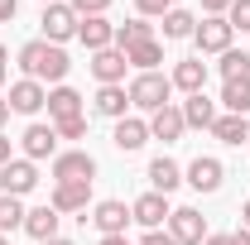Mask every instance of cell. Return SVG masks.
Returning a JSON list of instances; mask_svg holds the SVG:
<instances>
[{"mask_svg":"<svg viewBox=\"0 0 250 245\" xmlns=\"http://www.w3.org/2000/svg\"><path fill=\"white\" fill-rule=\"evenodd\" d=\"M77 24H82V15L67 5V0H53V5H43V15H39V29L48 43H67V39H77Z\"/></svg>","mask_w":250,"mask_h":245,"instance_id":"4","label":"cell"},{"mask_svg":"<svg viewBox=\"0 0 250 245\" xmlns=\"http://www.w3.org/2000/svg\"><path fill=\"white\" fill-rule=\"evenodd\" d=\"M202 245H231V236H221V231H212V236H207Z\"/></svg>","mask_w":250,"mask_h":245,"instance_id":"40","label":"cell"},{"mask_svg":"<svg viewBox=\"0 0 250 245\" xmlns=\"http://www.w3.org/2000/svg\"><path fill=\"white\" fill-rule=\"evenodd\" d=\"M125 92H130V111H145V116L173 106V82H168V72H135Z\"/></svg>","mask_w":250,"mask_h":245,"instance_id":"2","label":"cell"},{"mask_svg":"<svg viewBox=\"0 0 250 245\" xmlns=\"http://www.w3.org/2000/svg\"><path fill=\"white\" fill-rule=\"evenodd\" d=\"M0 245H10V236H0Z\"/></svg>","mask_w":250,"mask_h":245,"instance_id":"47","label":"cell"},{"mask_svg":"<svg viewBox=\"0 0 250 245\" xmlns=\"http://www.w3.org/2000/svg\"><path fill=\"white\" fill-rule=\"evenodd\" d=\"M20 149H24V159H34V163H43V159L53 163V159H58V130H53V125H43V121L24 125Z\"/></svg>","mask_w":250,"mask_h":245,"instance_id":"11","label":"cell"},{"mask_svg":"<svg viewBox=\"0 0 250 245\" xmlns=\"http://www.w3.org/2000/svg\"><path fill=\"white\" fill-rule=\"evenodd\" d=\"M212 140H221V144H250V116H231V111H221L217 121H212Z\"/></svg>","mask_w":250,"mask_h":245,"instance_id":"21","label":"cell"},{"mask_svg":"<svg viewBox=\"0 0 250 245\" xmlns=\"http://www.w3.org/2000/svg\"><path fill=\"white\" fill-rule=\"evenodd\" d=\"M72 116H87V96L77 92V87H48V125L58 121H72Z\"/></svg>","mask_w":250,"mask_h":245,"instance_id":"14","label":"cell"},{"mask_svg":"<svg viewBox=\"0 0 250 245\" xmlns=\"http://www.w3.org/2000/svg\"><path fill=\"white\" fill-rule=\"evenodd\" d=\"M34 187H39V163H34V159L20 154V159H10V163L0 168V192H5V197H29Z\"/></svg>","mask_w":250,"mask_h":245,"instance_id":"7","label":"cell"},{"mask_svg":"<svg viewBox=\"0 0 250 245\" xmlns=\"http://www.w3.org/2000/svg\"><path fill=\"white\" fill-rule=\"evenodd\" d=\"M77 221H92L101 236H125V226H130V207H125L121 197H106V202H92V216L82 212Z\"/></svg>","mask_w":250,"mask_h":245,"instance_id":"10","label":"cell"},{"mask_svg":"<svg viewBox=\"0 0 250 245\" xmlns=\"http://www.w3.org/2000/svg\"><path fill=\"white\" fill-rule=\"evenodd\" d=\"M5 101H10V111H15V116H39V111L48 106V87H43V82H34V77H20V82H10Z\"/></svg>","mask_w":250,"mask_h":245,"instance_id":"12","label":"cell"},{"mask_svg":"<svg viewBox=\"0 0 250 245\" xmlns=\"http://www.w3.org/2000/svg\"><path fill=\"white\" fill-rule=\"evenodd\" d=\"M168 82H173V92H183V96L207 92V62L202 58H178L173 72H168Z\"/></svg>","mask_w":250,"mask_h":245,"instance_id":"15","label":"cell"},{"mask_svg":"<svg viewBox=\"0 0 250 245\" xmlns=\"http://www.w3.org/2000/svg\"><path fill=\"white\" fill-rule=\"evenodd\" d=\"M241 226H246V231H250V197H246V202H241Z\"/></svg>","mask_w":250,"mask_h":245,"instance_id":"42","label":"cell"},{"mask_svg":"<svg viewBox=\"0 0 250 245\" xmlns=\"http://www.w3.org/2000/svg\"><path fill=\"white\" fill-rule=\"evenodd\" d=\"M192 43H197V58H207V53H226V48H236V29L226 24V15H197V29H192Z\"/></svg>","mask_w":250,"mask_h":245,"instance_id":"3","label":"cell"},{"mask_svg":"<svg viewBox=\"0 0 250 245\" xmlns=\"http://www.w3.org/2000/svg\"><path fill=\"white\" fill-rule=\"evenodd\" d=\"M168 236L178 245H202L212 231H207V216L197 212V207H173V216H168V226H164Z\"/></svg>","mask_w":250,"mask_h":245,"instance_id":"9","label":"cell"},{"mask_svg":"<svg viewBox=\"0 0 250 245\" xmlns=\"http://www.w3.org/2000/svg\"><path fill=\"white\" fill-rule=\"evenodd\" d=\"M24 216H29L24 197H5V192H0V236H10V231H24Z\"/></svg>","mask_w":250,"mask_h":245,"instance_id":"29","label":"cell"},{"mask_svg":"<svg viewBox=\"0 0 250 245\" xmlns=\"http://www.w3.org/2000/svg\"><path fill=\"white\" fill-rule=\"evenodd\" d=\"M125 62H130L135 72H159V62H164V43H159V39L135 43V48H125Z\"/></svg>","mask_w":250,"mask_h":245,"instance_id":"26","label":"cell"},{"mask_svg":"<svg viewBox=\"0 0 250 245\" xmlns=\"http://www.w3.org/2000/svg\"><path fill=\"white\" fill-rule=\"evenodd\" d=\"M39 5H53V0H39Z\"/></svg>","mask_w":250,"mask_h":245,"instance_id":"48","label":"cell"},{"mask_svg":"<svg viewBox=\"0 0 250 245\" xmlns=\"http://www.w3.org/2000/svg\"><path fill=\"white\" fill-rule=\"evenodd\" d=\"M77 43H82L87 53L116 48V24H111L106 15H82V24H77Z\"/></svg>","mask_w":250,"mask_h":245,"instance_id":"13","label":"cell"},{"mask_svg":"<svg viewBox=\"0 0 250 245\" xmlns=\"http://www.w3.org/2000/svg\"><path fill=\"white\" fill-rule=\"evenodd\" d=\"M5 58H10V48H5V43H0V62H5Z\"/></svg>","mask_w":250,"mask_h":245,"instance_id":"46","label":"cell"},{"mask_svg":"<svg viewBox=\"0 0 250 245\" xmlns=\"http://www.w3.org/2000/svg\"><path fill=\"white\" fill-rule=\"evenodd\" d=\"M149 39H159L154 34V24H149V20H140V15H135V20H125V24H116V48H135V43H149Z\"/></svg>","mask_w":250,"mask_h":245,"instance_id":"25","label":"cell"},{"mask_svg":"<svg viewBox=\"0 0 250 245\" xmlns=\"http://www.w3.org/2000/svg\"><path fill=\"white\" fill-rule=\"evenodd\" d=\"M43 245H72V241H67V236H53V241H43Z\"/></svg>","mask_w":250,"mask_h":245,"instance_id":"44","label":"cell"},{"mask_svg":"<svg viewBox=\"0 0 250 245\" xmlns=\"http://www.w3.org/2000/svg\"><path fill=\"white\" fill-rule=\"evenodd\" d=\"M168 216H173V207H168V197L154 192V187H149V192H140V197L130 202V221H140L145 231H164V226H168Z\"/></svg>","mask_w":250,"mask_h":245,"instance_id":"8","label":"cell"},{"mask_svg":"<svg viewBox=\"0 0 250 245\" xmlns=\"http://www.w3.org/2000/svg\"><path fill=\"white\" fill-rule=\"evenodd\" d=\"M5 77H10V67H5V62H0V87H5Z\"/></svg>","mask_w":250,"mask_h":245,"instance_id":"45","label":"cell"},{"mask_svg":"<svg viewBox=\"0 0 250 245\" xmlns=\"http://www.w3.org/2000/svg\"><path fill=\"white\" fill-rule=\"evenodd\" d=\"M231 245H250V231L241 226V231H231Z\"/></svg>","mask_w":250,"mask_h":245,"instance_id":"39","label":"cell"},{"mask_svg":"<svg viewBox=\"0 0 250 245\" xmlns=\"http://www.w3.org/2000/svg\"><path fill=\"white\" fill-rule=\"evenodd\" d=\"M221 111H231V116H250V77L221 87Z\"/></svg>","mask_w":250,"mask_h":245,"instance_id":"28","label":"cell"},{"mask_svg":"<svg viewBox=\"0 0 250 245\" xmlns=\"http://www.w3.org/2000/svg\"><path fill=\"white\" fill-rule=\"evenodd\" d=\"M140 245H178V241H173L168 231H145V236H140Z\"/></svg>","mask_w":250,"mask_h":245,"instance_id":"35","label":"cell"},{"mask_svg":"<svg viewBox=\"0 0 250 245\" xmlns=\"http://www.w3.org/2000/svg\"><path fill=\"white\" fill-rule=\"evenodd\" d=\"M53 183H92L96 178V159L87 149H58V159L48 163Z\"/></svg>","mask_w":250,"mask_h":245,"instance_id":"6","label":"cell"},{"mask_svg":"<svg viewBox=\"0 0 250 245\" xmlns=\"http://www.w3.org/2000/svg\"><path fill=\"white\" fill-rule=\"evenodd\" d=\"M53 130H58V140H82V135H87V116H72V121H58Z\"/></svg>","mask_w":250,"mask_h":245,"instance_id":"33","label":"cell"},{"mask_svg":"<svg viewBox=\"0 0 250 245\" xmlns=\"http://www.w3.org/2000/svg\"><path fill=\"white\" fill-rule=\"evenodd\" d=\"M183 130H188V125H183V106H178V101L149 116V140H164V144H173V140H183Z\"/></svg>","mask_w":250,"mask_h":245,"instance_id":"19","label":"cell"},{"mask_svg":"<svg viewBox=\"0 0 250 245\" xmlns=\"http://www.w3.org/2000/svg\"><path fill=\"white\" fill-rule=\"evenodd\" d=\"M226 24L236 34H250V0H231V10H226Z\"/></svg>","mask_w":250,"mask_h":245,"instance_id":"31","label":"cell"},{"mask_svg":"<svg viewBox=\"0 0 250 245\" xmlns=\"http://www.w3.org/2000/svg\"><path fill=\"white\" fill-rule=\"evenodd\" d=\"M178 106H183V125H188V130H212V121L221 116L217 101H207V92L188 96V101H178Z\"/></svg>","mask_w":250,"mask_h":245,"instance_id":"23","label":"cell"},{"mask_svg":"<svg viewBox=\"0 0 250 245\" xmlns=\"http://www.w3.org/2000/svg\"><path fill=\"white\" fill-rule=\"evenodd\" d=\"M92 111L106 116V121H125V116H130V92H125V87H96Z\"/></svg>","mask_w":250,"mask_h":245,"instance_id":"20","label":"cell"},{"mask_svg":"<svg viewBox=\"0 0 250 245\" xmlns=\"http://www.w3.org/2000/svg\"><path fill=\"white\" fill-rule=\"evenodd\" d=\"M10 159H15V144H10V135H5V130H0V168H5V163H10Z\"/></svg>","mask_w":250,"mask_h":245,"instance_id":"37","label":"cell"},{"mask_svg":"<svg viewBox=\"0 0 250 245\" xmlns=\"http://www.w3.org/2000/svg\"><path fill=\"white\" fill-rule=\"evenodd\" d=\"M67 5H72L77 15H106V10H111V0H67Z\"/></svg>","mask_w":250,"mask_h":245,"instance_id":"34","label":"cell"},{"mask_svg":"<svg viewBox=\"0 0 250 245\" xmlns=\"http://www.w3.org/2000/svg\"><path fill=\"white\" fill-rule=\"evenodd\" d=\"M183 183L192 187V192H202V197H212V192L226 183V163H221L217 154H197V159L183 168Z\"/></svg>","mask_w":250,"mask_h":245,"instance_id":"5","label":"cell"},{"mask_svg":"<svg viewBox=\"0 0 250 245\" xmlns=\"http://www.w3.org/2000/svg\"><path fill=\"white\" fill-rule=\"evenodd\" d=\"M96 245H135V241H125V236H101Z\"/></svg>","mask_w":250,"mask_h":245,"instance_id":"41","label":"cell"},{"mask_svg":"<svg viewBox=\"0 0 250 245\" xmlns=\"http://www.w3.org/2000/svg\"><path fill=\"white\" fill-rule=\"evenodd\" d=\"M58 221H62V212H53L48 202H43V207H29V216H24V236H34V241L43 245V241L58 236Z\"/></svg>","mask_w":250,"mask_h":245,"instance_id":"24","label":"cell"},{"mask_svg":"<svg viewBox=\"0 0 250 245\" xmlns=\"http://www.w3.org/2000/svg\"><path fill=\"white\" fill-rule=\"evenodd\" d=\"M173 10V0H135V15L140 20H164Z\"/></svg>","mask_w":250,"mask_h":245,"instance_id":"32","label":"cell"},{"mask_svg":"<svg viewBox=\"0 0 250 245\" xmlns=\"http://www.w3.org/2000/svg\"><path fill=\"white\" fill-rule=\"evenodd\" d=\"M178 183H183V163L168 159V154H159L154 163H149V187L168 197V192H178Z\"/></svg>","mask_w":250,"mask_h":245,"instance_id":"22","label":"cell"},{"mask_svg":"<svg viewBox=\"0 0 250 245\" xmlns=\"http://www.w3.org/2000/svg\"><path fill=\"white\" fill-rule=\"evenodd\" d=\"M15 15H20V0H0V24H10Z\"/></svg>","mask_w":250,"mask_h":245,"instance_id":"36","label":"cell"},{"mask_svg":"<svg viewBox=\"0 0 250 245\" xmlns=\"http://www.w3.org/2000/svg\"><path fill=\"white\" fill-rule=\"evenodd\" d=\"M231 10V0H202V15H226Z\"/></svg>","mask_w":250,"mask_h":245,"instance_id":"38","label":"cell"},{"mask_svg":"<svg viewBox=\"0 0 250 245\" xmlns=\"http://www.w3.org/2000/svg\"><path fill=\"white\" fill-rule=\"evenodd\" d=\"M111 144L121 154H135L149 144V121H140V116H125V121H116V130H111Z\"/></svg>","mask_w":250,"mask_h":245,"instance_id":"18","label":"cell"},{"mask_svg":"<svg viewBox=\"0 0 250 245\" xmlns=\"http://www.w3.org/2000/svg\"><path fill=\"white\" fill-rule=\"evenodd\" d=\"M125 53L121 48H101V53H92V77L101 82V87H125Z\"/></svg>","mask_w":250,"mask_h":245,"instance_id":"17","label":"cell"},{"mask_svg":"<svg viewBox=\"0 0 250 245\" xmlns=\"http://www.w3.org/2000/svg\"><path fill=\"white\" fill-rule=\"evenodd\" d=\"M48 207H53V212H62V216L87 212V207H92V183H53Z\"/></svg>","mask_w":250,"mask_h":245,"instance_id":"16","label":"cell"},{"mask_svg":"<svg viewBox=\"0 0 250 245\" xmlns=\"http://www.w3.org/2000/svg\"><path fill=\"white\" fill-rule=\"evenodd\" d=\"M217 72H221V82H241V77H250V53L246 48H226L217 62Z\"/></svg>","mask_w":250,"mask_h":245,"instance_id":"30","label":"cell"},{"mask_svg":"<svg viewBox=\"0 0 250 245\" xmlns=\"http://www.w3.org/2000/svg\"><path fill=\"white\" fill-rule=\"evenodd\" d=\"M159 24H164V39L173 43V39H192V29H197V15H192V10H183V5H173V10H168Z\"/></svg>","mask_w":250,"mask_h":245,"instance_id":"27","label":"cell"},{"mask_svg":"<svg viewBox=\"0 0 250 245\" xmlns=\"http://www.w3.org/2000/svg\"><path fill=\"white\" fill-rule=\"evenodd\" d=\"M20 72L34 77V82H43V87H62V77L72 72V58H67V48L58 43H48V39H29V43H20Z\"/></svg>","mask_w":250,"mask_h":245,"instance_id":"1","label":"cell"},{"mask_svg":"<svg viewBox=\"0 0 250 245\" xmlns=\"http://www.w3.org/2000/svg\"><path fill=\"white\" fill-rule=\"evenodd\" d=\"M5 121H10V101L0 96V130H5Z\"/></svg>","mask_w":250,"mask_h":245,"instance_id":"43","label":"cell"}]
</instances>
